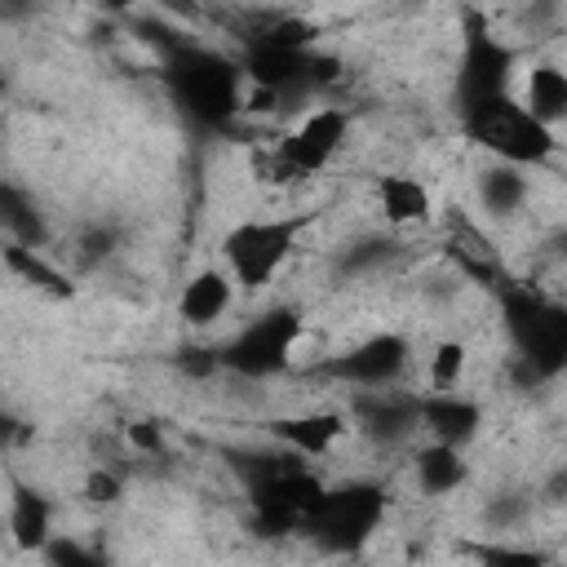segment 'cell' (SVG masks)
<instances>
[{
  "label": "cell",
  "mask_w": 567,
  "mask_h": 567,
  "mask_svg": "<svg viewBox=\"0 0 567 567\" xmlns=\"http://www.w3.org/2000/svg\"><path fill=\"white\" fill-rule=\"evenodd\" d=\"M461 128L474 146L487 151V159L501 164H518V168H545V159L558 155V133L540 128L509 93L505 97H487L474 106H461Z\"/></svg>",
  "instance_id": "cell-1"
},
{
  "label": "cell",
  "mask_w": 567,
  "mask_h": 567,
  "mask_svg": "<svg viewBox=\"0 0 567 567\" xmlns=\"http://www.w3.org/2000/svg\"><path fill=\"white\" fill-rule=\"evenodd\" d=\"M350 142V111L319 102L306 115H297L284 137L270 146V164H266V182H306L332 168V159L346 151Z\"/></svg>",
  "instance_id": "cell-2"
},
{
  "label": "cell",
  "mask_w": 567,
  "mask_h": 567,
  "mask_svg": "<svg viewBox=\"0 0 567 567\" xmlns=\"http://www.w3.org/2000/svg\"><path fill=\"white\" fill-rule=\"evenodd\" d=\"M306 217H248L221 239V266L230 270L235 288L261 292L279 279V270L292 261L301 244Z\"/></svg>",
  "instance_id": "cell-3"
},
{
  "label": "cell",
  "mask_w": 567,
  "mask_h": 567,
  "mask_svg": "<svg viewBox=\"0 0 567 567\" xmlns=\"http://www.w3.org/2000/svg\"><path fill=\"white\" fill-rule=\"evenodd\" d=\"M381 514H385V492L377 483L350 478L341 487H323L301 527L315 532L323 549H354L381 527Z\"/></svg>",
  "instance_id": "cell-4"
},
{
  "label": "cell",
  "mask_w": 567,
  "mask_h": 567,
  "mask_svg": "<svg viewBox=\"0 0 567 567\" xmlns=\"http://www.w3.org/2000/svg\"><path fill=\"white\" fill-rule=\"evenodd\" d=\"M301 310L292 306H275L257 319H248L221 350V368L235 372V377H252V381H266L275 372H288V346L292 337L301 332Z\"/></svg>",
  "instance_id": "cell-5"
},
{
  "label": "cell",
  "mask_w": 567,
  "mask_h": 567,
  "mask_svg": "<svg viewBox=\"0 0 567 567\" xmlns=\"http://www.w3.org/2000/svg\"><path fill=\"white\" fill-rule=\"evenodd\" d=\"M173 84H177V97L190 115L217 124V120H230L239 111L244 71H235L226 58H217L208 49H182L173 62Z\"/></svg>",
  "instance_id": "cell-6"
},
{
  "label": "cell",
  "mask_w": 567,
  "mask_h": 567,
  "mask_svg": "<svg viewBox=\"0 0 567 567\" xmlns=\"http://www.w3.org/2000/svg\"><path fill=\"white\" fill-rule=\"evenodd\" d=\"M408 363H412L408 337L372 332V337H359L350 350H332V359L319 372L341 381L350 394H359V390H390V385H399Z\"/></svg>",
  "instance_id": "cell-7"
},
{
  "label": "cell",
  "mask_w": 567,
  "mask_h": 567,
  "mask_svg": "<svg viewBox=\"0 0 567 567\" xmlns=\"http://www.w3.org/2000/svg\"><path fill=\"white\" fill-rule=\"evenodd\" d=\"M514 71H518L514 49H509L496 31L474 27V31L461 40V71H456L461 106H474V102H487V97H505Z\"/></svg>",
  "instance_id": "cell-8"
},
{
  "label": "cell",
  "mask_w": 567,
  "mask_h": 567,
  "mask_svg": "<svg viewBox=\"0 0 567 567\" xmlns=\"http://www.w3.org/2000/svg\"><path fill=\"white\" fill-rule=\"evenodd\" d=\"M270 434L284 452H292L297 461H332L350 439V416L346 408H306V412H288L279 421H270Z\"/></svg>",
  "instance_id": "cell-9"
},
{
  "label": "cell",
  "mask_w": 567,
  "mask_h": 567,
  "mask_svg": "<svg viewBox=\"0 0 567 567\" xmlns=\"http://www.w3.org/2000/svg\"><path fill=\"white\" fill-rule=\"evenodd\" d=\"M483 425V408L461 390H421L416 394V434L443 447H470Z\"/></svg>",
  "instance_id": "cell-10"
},
{
  "label": "cell",
  "mask_w": 567,
  "mask_h": 567,
  "mask_svg": "<svg viewBox=\"0 0 567 567\" xmlns=\"http://www.w3.org/2000/svg\"><path fill=\"white\" fill-rule=\"evenodd\" d=\"M509 97H514L540 128L558 133L563 120H567V71H563V62H554V58H532L523 71H514Z\"/></svg>",
  "instance_id": "cell-11"
},
{
  "label": "cell",
  "mask_w": 567,
  "mask_h": 567,
  "mask_svg": "<svg viewBox=\"0 0 567 567\" xmlns=\"http://www.w3.org/2000/svg\"><path fill=\"white\" fill-rule=\"evenodd\" d=\"M532 168H518V164H501V159H483L470 177V190H474V204L483 217L492 221H509L518 213H527L532 204Z\"/></svg>",
  "instance_id": "cell-12"
},
{
  "label": "cell",
  "mask_w": 567,
  "mask_h": 567,
  "mask_svg": "<svg viewBox=\"0 0 567 567\" xmlns=\"http://www.w3.org/2000/svg\"><path fill=\"white\" fill-rule=\"evenodd\" d=\"M235 297H239V288L226 266H199L177 292V319L190 332H208L235 310Z\"/></svg>",
  "instance_id": "cell-13"
},
{
  "label": "cell",
  "mask_w": 567,
  "mask_h": 567,
  "mask_svg": "<svg viewBox=\"0 0 567 567\" xmlns=\"http://www.w3.org/2000/svg\"><path fill=\"white\" fill-rule=\"evenodd\" d=\"M372 204L390 230H416L434 221V195L412 173H381L372 182Z\"/></svg>",
  "instance_id": "cell-14"
},
{
  "label": "cell",
  "mask_w": 567,
  "mask_h": 567,
  "mask_svg": "<svg viewBox=\"0 0 567 567\" xmlns=\"http://www.w3.org/2000/svg\"><path fill=\"white\" fill-rule=\"evenodd\" d=\"M9 540L22 549V554H40L58 532H53V505L49 496H40L35 487L27 483H13V496H9Z\"/></svg>",
  "instance_id": "cell-15"
},
{
  "label": "cell",
  "mask_w": 567,
  "mask_h": 567,
  "mask_svg": "<svg viewBox=\"0 0 567 567\" xmlns=\"http://www.w3.org/2000/svg\"><path fill=\"white\" fill-rule=\"evenodd\" d=\"M412 478L421 496H452L461 492V483L470 478V461L461 447H443V443H421L412 452Z\"/></svg>",
  "instance_id": "cell-16"
},
{
  "label": "cell",
  "mask_w": 567,
  "mask_h": 567,
  "mask_svg": "<svg viewBox=\"0 0 567 567\" xmlns=\"http://www.w3.org/2000/svg\"><path fill=\"white\" fill-rule=\"evenodd\" d=\"M0 235H4V244H22V248H40L49 235L35 199L22 186H13L9 177H0Z\"/></svg>",
  "instance_id": "cell-17"
},
{
  "label": "cell",
  "mask_w": 567,
  "mask_h": 567,
  "mask_svg": "<svg viewBox=\"0 0 567 567\" xmlns=\"http://www.w3.org/2000/svg\"><path fill=\"white\" fill-rule=\"evenodd\" d=\"M0 261L22 279V284H31L35 292H49V297H71L75 288H71V279L44 257V248H22V244H4L0 248Z\"/></svg>",
  "instance_id": "cell-18"
},
{
  "label": "cell",
  "mask_w": 567,
  "mask_h": 567,
  "mask_svg": "<svg viewBox=\"0 0 567 567\" xmlns=\"http://www.w3.org/2000/svg\"><path fill=\"white\" fill-rule=\"evenodd\" d=\"M465 368H470V346L461 337H443L425 354V381H430V390H461Z\"/></svg>",
  "instance_id": "cell-19"
},
{
  "label": "cell",
  "mask_w": 567,
  "mask_h": 567,
  "mask_svg": "<svg viewBox=\"0 0 567 567\" xmlns=\"http://www.w3.org/2000/svg\"><path fill=\"white\" fill-rule=\"evenodd\" d=\"M474 558H478V567H549V558L523 540H487L474 549Z\"/></svg>",
  "instance_id": "cell-20"
},
{
  "label": "cell",
  "mask_w": 567,
  "mask_h": 567,
  "mask_svg": "<svg viewBox=\"0 0 567 567\" xmlns=\"http://www.w3.org/2000/svg\"><path fill=\"white\" fill-rule=\"evenodd\" d=\"M44 567H111V558L93 545H84L80 536H53L44 549Z\"/></svg>",
  "instance_id": "cell-21"
},
{
  "label": "cell",
  "mask_w": 567,
  "mask_h": 567,
  "mask_svg": "<svg viewBox=\"0 0 567 567\" xmlns=\"http://www.w3.org/2000/svg\"><path fill=\"white\" fill-rule=\"evenodd\" d=\"M177 372L186 381H213V377L226 372L221 368V350L217 346H186V350H177Z\"/></svg>",
  "instance_id": "cell-22"
},
{
  "label": "cell",
  "mask_w": 567,
  "mask_h": 567,
  "mask_svg": "<svg viewBox=\"0 0 567 567\" xmlns=\"http://www.w3.org/2000/svg\"><path fill=\"white\" fill-rule=\"evenodd\" d=\"M124 443H128L137 456H146V461H155V456L168 452V439H164V425H159V421H128V425H124Z\"/></svg>",
  "instance_id": "cell-23"
},
{
  "label": "cell",
  "mask_w": 567,
  "mask_h": 567,
  "mask_svg": "<svg viewBox=\"0 0 567 567\" xmlns=\"http://www.w3.org/2000/svg\"><path fill=\"white\" fill-rule=\"evenodd\" d=\"M84 501H93V505H115L120 496H124V474L120 470H106V465H93L89 474H84Z\"/></svg>",
  "instance_id": "cell-24"
}]
</instances>
